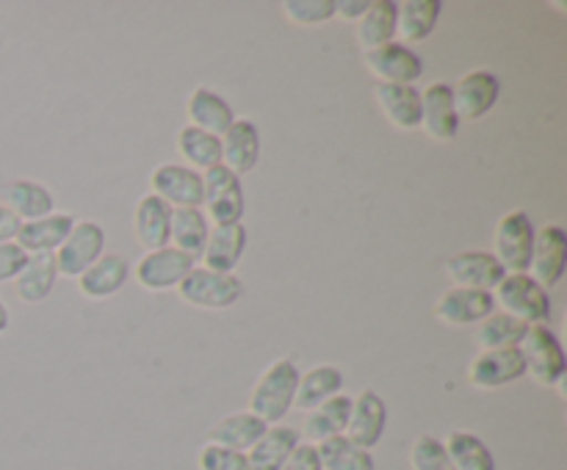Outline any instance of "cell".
<instances>
[{
    "label": "cell",
    "mask_w": 567,
    "mask_h": 470,
    "mask_svg": "<svg viewBox=\"0 0 567 470\" xmlns=\"http://www.w3.org/2000/svg\"><path fill=\"white\" fill-rule=\"evenodd\" d=\"M299 374H302V370L297 368L293 359H275V363L264 370V376L255 382L252 396H249V412L258 415V418L269 426L280 424V420L293 409Z\"/></svg>",
    "instance_id": "6da1fadb"
},
{
    "label": "cell",
    "mask_w": 567,
    "mask_h": 470,
    "mask_svg": "<svg viewBox=\"0 0 567 470\" xmlns=\"http://www.w3.org/2000/svg\"><path fill=\"white\" fill-rule=\"evenodd\" d=\"M493 299L502 313L524 321L526 326L546 324L551 318V293L532 274H507L493 291Z\"/></svg>",
    "instance_id": "7a4b0ae2"
},
{
    "label": "cell",
    "mask_w": 567,
    "mask_h": 470,
    "mask_svg": "<svg viewBox=\"0 0 567 470\" xmlns=\"http://www.w3.org/2000/svg\"><path fill=\"white\" fill-rule=\"evenodd\" d=\"M520 357H524V368L537 385L557 387L567 374V357L565 348L559 343L557 332L546 324L529 326L526 337L518 346Z\"/></svg>",
    "instance_id": "3957f363"
},
{
    "label": "cell",
    "mask_w": 567,
    "mask_h": 470,
    "mask_svg": "<svg viewBox=\"0 0 567 470\" xmlns=\"http://www.w3.org/2000/svg\"><path fill=\"white\" fill-rule=\"evenodd\" d=\"M535 224L520 208L502 216L493 236V254L507 274H529L532 252H535Z\"/></svg>",
    "instance_id": "277c9868"
},
{
    "label": "cell",
    "mask_w": 567,
    "mask_h": 470,
    "mask_svg": "<svg viewBox=\"0 0 567 470\" xmlns=\"http://www.w3.org/2000/svg\"><path fill=\"white\" fill-rule=\"evenodd\" d=\"M203 188L205 199L203 208L208 221H214V227H227V224H241L244 210H247V199H244V186L241 177L233 175L227 166H214L203 175Z\"/></svg>",
    "instance_id": "5b68a950"
},
{
    "label": "cell",
    "mask_w": 567,
    "mask_h": 470,
    "mask_svg": "<svg viewBox=\"0 0 567 470\" xmlns=\"http://www.w3.org/2000/svg\"><path fill=\"white\" fill-rule=\"evenodd\" d=\"M181 299L192 307L199 310H230L233 304L241 302L244 282L238 274H216V271L194 265L192 274L177 288Z\"/></svg>",
    "instance_id": "8992f818"
},
{
    "label": "cell",
    "mask_w": 567,
    "mask_h": 470,
    "mask_svg": "<svg viewBox=\"0 0 567 470\" xmlns=\"http://www.w3.org/2000/svg\"><path fill=\"white\" fill-rule=\"evenodd\" d=\"M150 194L164 199L169 208H203V171L186 164H161L150 175Z\"/></svg>",
    "instance_id": "52a82bcc"
},
{
    "label": "cell",
    "mask_w": 567,
    "mask_h": 470,
    "mask_svg": "<svg viewBox=\"0 0 567 470\" xmlns=\"http://www.w3.org/2000/svg\"><path fill=\"white\" fill-rule=\"evenodd\" d=\"M194 265H197V258L181 252V249H155V252H144V258L138 260L136 282L144 291H172V288H181V282L192 274Z\"/></svg>",
    "instance_id": "ba28073f"
},
{
    "label": "cell",
    "mask_w": 567,
    "mask_h": 470,
    "mask_svg": "<svg viewBox=\"0 0 567 470\" xmlns=\"http://www.w3.org/2000/svg\"><path fill=\"white\" fill-rule=\"evenodd\" d=\"M105 254V230L97 221H75L66 241L55 249V269L64 276H81Z\"/></svg>",
    "instance_id": "9c48e42d"
},
{
    "label": "cell",
    "mask_w": 567,
    "mask_h": 470,
    "mask_svg": "<svg viewBox=\"0 0 567 470\" xmlns=\"http://www.w3.org/2000/svg\"><path fill=\"white\" fill-rule=\"evenodd\" d=\"M452 97L460 122L482 119L502 97V77L491 70H471L460 77L457 86H452Z\"/></svg>",
    "instance_id": "30bf717a"
},
{
    "label": "cell",
    "mask_w": 567,
    "mask_h": 470,
    "mask_svg": "<svg viewBox=\"0 0 567 470\" xmlns=\"http://www.w3.org/2000/svg\"><path fill=\"white\" fill-rule=\"evenodd\" d=\"M365 66L377 83H402V86H415L424 75V61L410 44L391 42L377 50H365Z\"/></svg>",
    "instance_id": "8fae6325"
},
{
    "label": "cell",
    "mask_w": 567,
    "mask_h": 470,
    "mask_svg": "<svg viewBox=\"0 0 567 470\" xmlns=\"http://www.w3.org/2000/svg\"><path fill=\"white\" fill-rule=\"evenodd\" d=\"M446 276L457 288H474V291L493 293L498 282L507 276L496 254L485 252V249H465L457 252L454 258L446 260Z\"/></svg>",
    "instance_id": "7c38bea8"
},
{
    "label": "cell",
    "mask_w": 567,
    "mask_h": 470,
    "mask_svg": "<svg viewBox=\"0 0 567 470\" xmlns=\"http://www.w3.org/2000/svg\"><path fill=\"white\" fill-rule=\"evenodd\" d=\"M526 376L524 357L518 348H496V352H480L468 365V382L480 390H502Z\"/></svg>",
    "instance_id": "4fadbf2b"
},
{
    "label": "cell",
    "mask_w": 567,
    "mask_h": 470,
    "mask_svg": "<svg viewBox=\"0 0 567 470\" xmlns=\"http://www.w3.org/2000/svg\"><path fill=\"white\" fill-rule=\"evenodd\" d=\"M493 313H496V299H493V293L474 291V288L452 285L449 291H443V296L435 304V315L446 326L482 324Z\"/></svg>",
    "instance_id": "5bb4252c"
},
{
    "label": "cell",
    "mask_w": 567,
    "mask_h": 470,
    "mask_svg": "<svg viewBox=\"0 0 567 470\" xmlns=\"http://www.w3.org/2000/svg\"><path fill=\"white\" fill-rule=\"evenodd\" d=\"M567 269V232L559 224L543 227L535 232V252H532L529 274L540 282L546 291L559 285Z\"/></svg>",
    "instance_id": "9a60e30c"
},
{
    "label": "cell",
    "mask_w": 567,
    "mask_h": 470,
    "mask_svg": "<svg viewBox=\"0 0 567 470\" xmlns=\"http://www.w3.org/2000/svg\"><path fill=\"white\" fill-rule=\"evenodd\" d=\"M421 127L435 142H454L460 133V116L454 108L452 83H430L421 92Z\"/></svg>",
    "instance_id": "2e32d148"
},
{
    "label": "cell",
    "mask_w": 567,
    "mask_h": 470,
    "mask_svg": "<svg viewBox=\"0 0 567 470\" xmlns=\"http://www.w3.org/2000/svg\"><path fill=\"white\" fill-rule=\"evenodd\" d=\"M388 426V404L377 390H363L358 398H352V415H349V426L343 435L354 442V446L371 448L382 440Z\"/></svg>",
    "instance_id": "e0dca14e"
},
{
    "label": "cell",
    "mask_w": 567,
    "mask_h": 470,
    "mask_svg": "<svg viewBox=\"0 0 567 470\" xmlns=\"http://www.w3.org/2000/svg\"><path fill=\"white\" fill-rule=\"evenodd\" d=\"M172 213L175 208L164 202L155 194H144L136 205V213H133V232H136V241L144 252H155V249L169 247L172 238Z\"/></svg>",
    "instance_id": "ac0fdd59"
},
{
    "label": "cell",
    "mask_w": 567,
    "mask_h": 470,
    "mask_svg": "<svg viewBox=\"0 0 567 470\" xmlns=\"http://www.w3.org/2000/svg\"><path fill=\"white\" fill-rule=\"evenodd\" d=\"M244 252H247V227H210L208 243H205L199 260H203V269L216 271V274H236Z\"/></svg>",
    "instance_id": "d6986e66"
},
{
    "label": "cell",
    "mask_w": 567,
    "mask_h": 470,
    "mask_svg": "<svg viewBox=\"0 0 567 470\" xmlns=\"http://www.w3.org/2000/svg\"><path fill=\"white\" fill-rule=\"evenodd\" d=\"M260 160V130L252 119H236L221 136V166L233 175H249Z\"/></svg>",
    "instance_id": "ffe728a7"
},
{
    "label": "cell",
    "mask_w": 567,
    "mask_h": 470,
    "mask_svg": "<svg viewBox=\"0 0 567 470\" xmlns=\"http://www.w3.org/2000/svg\"><path fill=\"white\" fill-rule=\"evenodd\" d=\"M186 114L188 125L199 127L205 133H214V136H225L230 130V125L236 122V114H233V105L221 97L219 92L208 86H199L188 94L186 100Z\"/></svg>",
    "instance_id": "44dd1931"
},
{
    "label": "cell",
    "mask_w": 567,
    "mask_h": 470,
    "mask_svg": "<svg viewBox=\"0 0 567 470\" xmlns=\"http://www.w3.org/2000/svg\"><path fill=\"white\" fill-rule=\"evenodd\" d=\"M72 227H75V216L59 210V213L42 216L37 221H22L17 243L28 254H55V249L66 241Z\"/></svg>",
    "instance_id": "7402d4cb"
},
{
    "label": "cell",
    "mask_w": 567,
    "mask_h": 470,
    "mask_svg": "<svg viewBox=\"0 0 567 470\" xmlns=\"http://www.w3.org/2000/svg\"><path fill=\"white\" fill-rule=\"evenodd\" d=\"M127 280H131V263H127L125 254L111 252L103 254L97 263L89 265V269L78 276V288H81L83 296L89 299H109L114 296V293H120Z\"/></svg>",
    "instance_id": "603a6c76"
},
{
    "label": "cell",
    "mask_w": 567,
    "mask_h": 470,
    "mask_svg": "<svg viewBox=\"0 0 567 470\" xmlns=\"http://www.w3.org/2000/svg\"><path fill=\"white\" fill-rule=\"evenodd\" d=\"M374 97L382 114L396 125L399 130H415L421 127V92L415 86L402 83H377Z\"/></svg>",
    "instance_id": "cb8c5ba5"
},
{
    "label": "cell",
    "mask_w": 567,
    "mask_h": 470,
    "mask_svg": "<svg viewBox=\"0 0 567 470\" xmlns=\"http://www.w3.org/2000/svg\"><path fill=\"white\" fill-rule=\"evenodd\" d=\"M343 385H347V376L338 365H313L310 370L299 374V385H297V398H293V407L305 409H316L319 404L330 401L332 396L343 393Z\"/></svg>",
    "instance_id": "d4e9b609"
},
{
    "label": "cell",
    "mask_w": 567,
    "mask_h": 470,
    "mask_svg": "<svg viewBox=\"0 0 567 470\" xmlns=\"http://www.w3.org/2000/svg\"><path fill=\"white\" fill-rule=\"evenodd\" d=\"M299 442H302V437L293 426H269L266 435L247 451L249 470H280Z\"/></svg>",
    "instance_id": "484cf974"
},
{
    "label": "cell",
    "mask_w": 567,
    "mask_h": 470,
    "mask_svg": "<svg viewBox=\"0 0 567 470\" xmlns=\"http://www.w3.org/2000/svg\"><path fill=\"white\" fill-rule=\"evenodd\" d=\"M349 415H352V396L347 393H338L330 401L319 404L316 409H310L308 420H305V437H308L313 446L338 437L347 431Z\"/></svg>",
    "instance_id": "4316f807"
},
{
    "label": "cell",
    "mask_w": 567,
    "mask_h": 470,
    "mask_svg": "<svg viewBox=\"0 0 567 470\" xmlns=\"http://www.w3.org/2000/svg\"><path fill=\"white\" fill-rule=\"evenodd\" d=\"M59 269H55V254H28L25 269L14 280V291L20 302L39 304L53 293Z\"/></svg>",
    "instance_id": "83f0119b"
},
{
    "label": "cell",
    "mask_w": 567,
    "mask_h": 470,
    "mask_svg": "<svg viewBox=\"0 0 567 470\" xmlns=\"http://www.w3.org/2000/svg\"><path fill=\"white\" fill-rule=\"evenodd\" d=\"M266 429H269V424H264V420H260L258 415L249 412V409L247 412H233L227 415V418H221L219 424L210 429V442L247 453L249 448L266 435Z\"/></svg>",
    "instance_id": "f1b7e54d"
},
{
    "label": "cell",
    "mask_w": 567,
    "mask_h": 470,
    "mask_svg": "<svg viewBox=\"0 0 567 470\" xmlns=\"http://www.w3.org/2000/svg\"><path fill=\"white\" fill-rule=\"evenodd\" d=\"M6 208L20 221H37L42 216L55 213V199L44 182L14 180L6 191Z\"/></svg>",
    "instance_id": "f546056e"
},
{
    "label": "cell",
    "mask_w": 567,
    "mask_h": 470,
    "mask_svg": "<svg viewBox=\"0 0 567 470\" xmlns=\"http://www.w3.org/2000/svg\"><path fill=\"white\" fill-rule=\"evenodd\" d=\"M396 0H371L369 11L358 20V39L365 50L396 42Z\"/></svg>",
    "instance_id": "4dcf8cb0"
},
{
    "label": "cell",
    "mask_w": 567,
    "mask_h": 470,
    "mask_svg": "<svg viewBox=\"0 0 567 470\" xmlns=\"http://www.w3.org/2000/svg\"><path fill=\"white\" fill-rule=\"evenodd\" d=\"M441 11V0H404V3H399L396 36H402L404 42H424L437 28Z\"/></svg>",
    "instance_id": "1f68e13d"
},
{
    "label": "cell",
    "mask_w": 567,
    "mask_h": 470,
    "mask_svg": "<svg viewBox=\"0 0 567 470\" xmlns=\"http://www.w3.org/2000/svg\"><path fill=\"white\" fill-rule=\"evenodd\" d=\"M210 236V221L203 208H177L172 213V238L169 247L181 249V252L192 254L199 260L205 243Z\"/></svg>",
    "instance_id": "d6a6232c"
},
{
    "label": "cell",
    "mask_w": 567,
    "mask_h": 470,
    "mask_svg": "<svg viewBox=\"0 0 567 470\" xmlns=\"http://www.w3.org/2000/svg\"><path fill=\"white\" fill-rule=\"evenodd\" d=\"M443 446H446L454 470H496V457L474 431L454 429Z\"/></svg>",
    "instance_id": "836d02e7"
},
{
    "label": "cell",
    "mask_w": 567,
    "mask_h": 470,
    "mask_svg": "<svg viewBox=\"0 0 567 470\" xmlns=\"http://www.w3.org/2000/svg\"><path fill=\"white\" fill-rule=\"evenodd\" d=\"M177 153L183 155L186 166L197 169H214L221 164V138L214 133H205L199 127L186 125L177 133Z\"/></svg>",
    "instance_id": "e575fe53"
},
{
    "label": "cell",
    "mask_w": 567,
    "mask_h": 470,
    "mask_svg": "<svg viewBox=\"0 0 567 470\" xmlns=\"http://www.w3.org/2000/svg\"><path fill=\"white\" fill-rule=\"evenodd\" d=\"M316 451H319L321 470H377L371 451L354 446L347 435H338L319 442Z\"/></svg>",
    "instance_id": "d590c367"
},
{
    "label": "cell",
    "mask_w": 567,
    "mask_h": 470,
    "mask_svg": "<svg viewBox=\"0 0 567 470\" xmlns=\"http://www.w3.org/2000/svg\"><path fill=\"white\" fill-rule=\"evenodd\" d=\"M529 326L524 321L513 318L507 313H493L487 315L476 332V346L482 352H496V348H518L520 341L526 337Z\"/></svg>",
    "instance_id": "8d00e7d4"
},
{
    "label": "cell",
    "mask_w": 567,
    "mask_h": 470,
    "mask_svg": "<svg viewBox=\"0 0 567 470\" xmlns=\"http://www.w3.org/2000/svg\"><path fill=\"white\" fill-rule=\"evenodd\" d=\"M410 464H413V470H454L446 446H443V440H437L435 435H421L419 440L413 442Z\"/></svg>",
    "instance_id": "74e56055"
},
{
    "label": "cell",
    "mask_w": 567,
    "mask_h": 470,
    "mask_svg": "<svg viewBox=\"0 0 567 470\" xmlns=\"http://www.w3.org/2000/svg\"><path fill=\"white\" fill-rule=\"evenodd\" d=\"M282 11L297 25H321L336 20V0H286Z\"/></svg>",
    "instance_id": "f35d334b"
},
{
    "label": "cell",
    "mask_w": 567,
    "mask_h": 470,
    "mask_svg": "<svg viewBox=\"0 0 567 470\" xmlns=\"http://www.w3.org/2000/svg\"><path fill=\"white\" fill-rule=\"evenodd\" d=\"M197 462L199 470H249L247 453L216 446V442H208V446L199 448Z\"/></svg>",
    "instance_id": "ab89813d"
},
{
    "label": "cell",
    "mask_w": 567,
    "mask_h": 470,
    "mask_svg": "<svg viewBox=\"0 0 567 470\" xmlns=\"http://www.w3.org/2000/svg\"><path fill=\"white\" fill-rule=\"evenodd\" d=\"M28 252L17 241L0 243V282H9L20 276V271L25 269Z\"/></svg>",
    "instance_id": "60d3db41"
},
{
    "label": "cell",
    "mask_w": 567,
    "mask_h": 470,
    "mask_svg": "<svg viewBox=\"0 0 567 470\" xmlns=\"http://www.w3.org/2000/svg\"><path fill=\"white\" fill-rule=\"evenodd\" d=\"M280 470H321L319 451H316L313 442H299V446L293 448L291 457H288V462L282 464Z\"/></svg>",
    "instance_id": "b9f144b4"
},
{
    "label": "cell",
    "mask_w": 567,
    "mask_h": 470,
    "mask_svg": "<svg viewBox=\"0 0 567 470\" xmlns=\"http://www.w3.org/2000/svg\"><path fill=\"white\" fill-rule=\"evenodd\" d=\"M20 227H22V221L17 219V216L11 213L6 205H0V243L17 241V236H20Z\"/></svg>",
    "instance_id": "7bdbcfd3"
},
{
    "label": "cell",
    "mask_w": 567,
    "mask_h": 470,
    "mask_svg": "<svg viewBox=\"0 0 567 470\" xmlns=\"http://www.w3.org/2000/svg\"><path fill=\"white\" fill-rule=\"evenodd\" d=\"M371 0H336V17L341 20H360L369 11Z\"/></svg>",
    "instance_id": "ee69618b"
},
{
    "label": "cell",
    "mask_w": 567,
    "mask_h": 470,
    "mask_svg": "<svg viewBox=\"0 0 567 470\" xmlns=\"http://www.w3.org/2000/svg\"><path fill=\"white\" fill-rule=\"evenodd\" d=\"M9 324H11V315H9V310H6V304L0 302V335L9 330Z\"/></svg>",
    "instance_id": "f6af8a7d"
}]
</instances>
